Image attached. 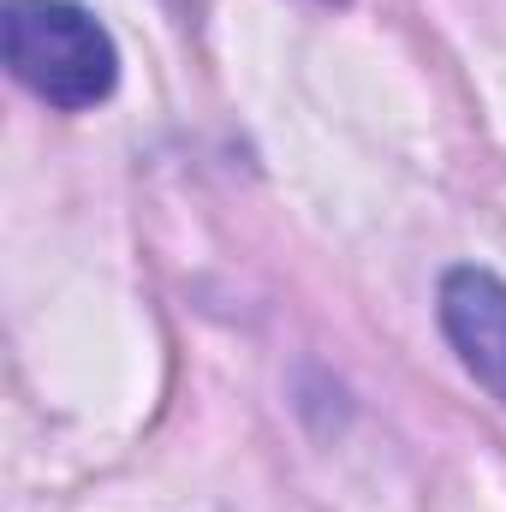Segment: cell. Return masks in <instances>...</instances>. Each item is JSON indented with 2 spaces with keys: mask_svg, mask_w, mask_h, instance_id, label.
<instances>
[{
  "mask_svg": "<svg viewBox=\"0 0 506 512\" xmlns=\"http://www.w3.org/2000/svg\"><path fill=\"white\" fill-rule=\"evenodd\" d=\"M441 328L459 364L495 399H506V280L489 268H453L441 280Z\"/></svg>",
  "mask_w": 506,
  "mask_h": 512,
  "instance_id": "2",
  "label": "cell"
},
{
  "mask_svg": "<svg viewBox=\"0 0 506 512\" xmlns=\"http://www.w3.org/2000/svg\"><path fill=\"white\" fill-rule=\"evenodd\" d=\"M0 48H6L12 78L66 114L108 102L120 84L114 36L72 0H6Z\"/></svg>",
  "mask_w": 506,
  "mask_h": 512,
  "instance_id": "1",
  "label": "cell"
}]
</instances>
